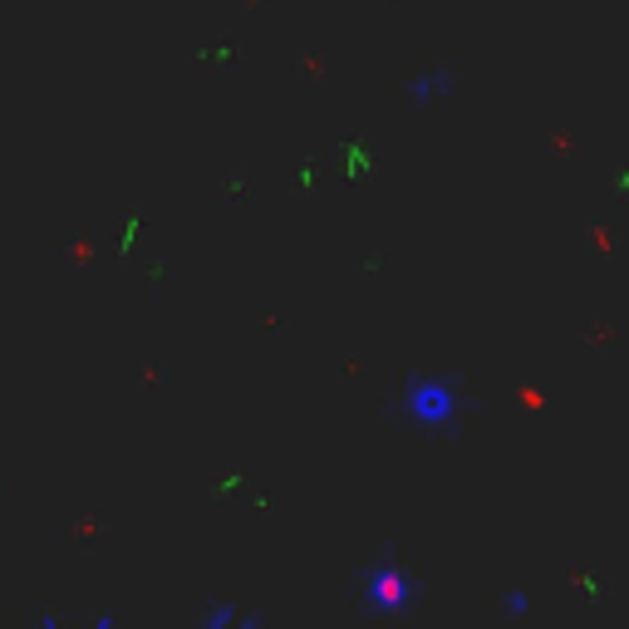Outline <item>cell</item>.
Returning a JSON list of instances; mask_svg holds the SVG:
<instances>
[{"label":"cell","mask_w":629,"mask_h":629,"mask_svg":"<svg viewBox=\"0 0 629 629\" xmlns=\"http://www.w3.org/2000/svg\"><path fill=\"white\" fill-rule=\"evenodd\" d=\"M399 413L423 438H448V432H458L462 413H467V389L452 373L413 369L399 389Z\"/></svg>","instance_id":"6da1fadb"},{"label":"cell","mask_w":629,"mask_h":629,"mask_svg":"<svg viewBox=\"0 0 629 629\" xmlns=\"http://www.w3.org/2000/svg\"><path fill=\"white\" fill-rule=\"evenodd\" d=\"M359 595L369 600L373 609H403L413 595H418V585H413V575L399 566V560H379V566L359 580Z\"/></svg>","instance_id":"7a4b0ae2"},{"label":"cell","mask_w":629,"mask_h":629,"mask_svg":"<svg viewBox=\"0 0 629 629\" xmlns=\"http://www.w3.org/2000/svg\"><path fill=\"white\" fill-rule=\"evenodd\" d=\"M452 69L448 64H428V69H418V74L408 79V98H413V108H428V104H438V98H448L452 94Z\"/></svg>","instance_id":"3957f363"},{"label":"cell","mask_w":629,"mask_h":629,"mask_svg":"<svg viewBox=\"0 0 629 629\" xmlns=\"http://www.w3.org/2000/svg\"><path fill=\"white\" fill-rule=\"evenodd\" d=\"M236 619H241V605L236 600H216V605H206L197 615V629H236Z\"/></svg>","instance_id":"277c9868"},{"label":"cell","mask_w":629,"mask_h":629,"mask_svg":"<svg viewBox=\"0 0 629 629\" xmlns=\"http://www.w3.org/2000/svg\"><path fill=\"white\" fill-rule=\"evenodd\" d=\"M501 615H507L511 625L531 619V590H507V595H501Z\"/></svg>","instance_id":"5b68a950"},{"label":"cell","mask_w":629,"mask_h":629,"mask_svg":"<svg viewBox=\"0 0 629 629\" xmlns=\"http://www.w3.org/2000/svg\"><path fill=\"white\" fill-rule=\"evenodd\" d=\"M35 629H64V619H59L55 609H39V615H35Z\"/></svg>","instance_id":"8992f818"},{"label":"cell","mask_w":629,"mask_h":629,"mask_svg":"<svg viewBox=\"0 0 629 629\" xmlns=\"http://www.w3.org/2000/svg\"><path fill=\"white\" fill-rule=\"evenodd\" d=\"M236 629H265V619L256 615V609H241V619H236Z\"/></svg>","instance_id":"52a82bcc"},{"label":"cell","mask_w":629,"mask_h":629,"mask_svg":"<svg viewBox=\"0 0 629 629\" xmlns=\"http://www.w3.org/2000/svg\"><path fill=\"white\" fill-rule=\"evenodd\" d=\"M94 629H118V615H114V609H98V615H94Z\"/></svg>","instance_id":"ba28073f"}]
</instances>
